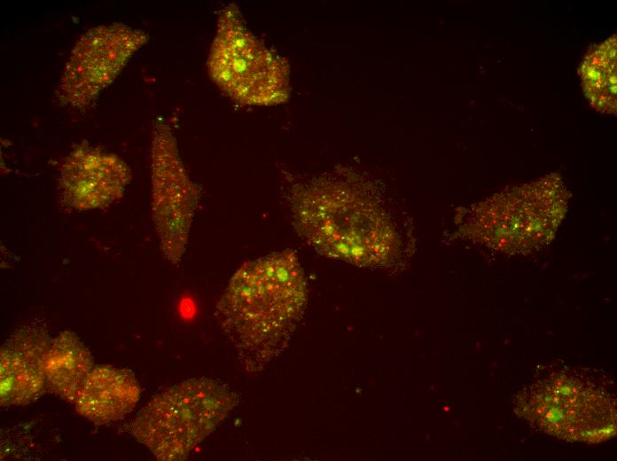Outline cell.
<instances>
[{"label": "cell", "instance_id": "obj_1", "mask_svg": "<svg viewBox=\"0 0 617 461\" xmlns=\"http://www.w3.org/2000/svg\"><path fill=\"white\" fill-rule=\"evenodd\" d=\"M308 302V285L293 250L246 262L217 301L215 318L248 372L263 371L287 348Z\"/></svg>", "mask_w": 617, "mask_h": 461}, {"label": "cell", "instance_id": "obj_2", "mask_svg": "<svg viewBox=\"0 0 617 461\" xmlns=\"http://www.w3.org/2000/svg\"><path fill=\"white\" fill-rule=\"evenodd\" d=\"M292 224L318 254L358 267L389 266L401 240L389 215L347 183L316 178L293 186Z\"/></svg>", "mask_w": 617, "mask_h": 461}, {"label": "cell", "instance_id": "obj_3", "mask_svg": "<svg viewBox=\"0 0 617 461\" xmlns=\"http://www.w3.org/2000/svg\"><path fill=\"white\" fill-rule=\"evenodd\" d=\"M569 197L561 177L551 174L473 206L455 235L507 254L529 253L553 238Z\"/></svg>", "mask_w": 617, "mask_h": 461}, {"label": "cell", "instance_id": "obj_4", "mask_svg": "<svg viewBox=\"0 0 617 461\" xmlns=\"http://www.w3.org/2000/svg\"><path fill=\"white\" fill-rule=\"evenodd\" d=\"M238 394L210 378H194L153 396L131 425L135 438L160 461H182L238 405Z\"/></svg>", "mask_w": 617, "mask_h": 461}, {"label": "cell", "instance_id": "obj_5", "mask_svg": "<svg viewBox=\"0 0 617 461\" xmlns=\"http://www.w3.org/2000/svg\"><path fill=\"white\" fill-rule=\"evenodd\" d=\"M207 67L212 81L238 104L271 106L290 97L287 61L249 29L235 3L219 11Z\"/></svg>", "mask_w": 617, "mask_h": 461}, {"label": "cell", "instance_id": "obj_6", "mask_svg": "<svg viewBox=\"0 0 617 461\" xmlns=\"http://www.w3.org/2000/svg\"><path fill=\"white\" fill-rule=\"evenodd\" d=\"M152 215L164 257L178 264L187 247L201 190L190 177L176 137L164 121L155 122L151 145Z\"/></svg>", "mask_w": 617, "mask_h": 461}, {"label": "cell", "instance_id": "obj_7", "mask_svg": "<svg viewBox=\"0 0 617 461\" xmlns=\"http://www.w3.org/2000/svg\"><path fill=\"white\" fill-rule=\"evenodd\" d=\"M148 39L144 31L122 23L88 30L71 51L56 90L58 100L79 110L90 106Z\"/></svg>", "mask_w": 617, "mask_h": 461}, {"label": "cell", "instance_id": "obj_8", "mask_svg": "<svg viewBox=\"0 0 617 461\" xmlns=\"http://www.w3.org/2000/svg\"><path fill=\"white\" fill-rule=\"evenodd\" d=\"M528 415L556 436L598 442L615 431L612 402L597 391L566 379L545 385L528 401Z\"/></svg>", "mask_w": 617, "mask_h": 461}, {"label": "cell", "instance_id": "obj_9", "mask_svg": "<svg viewBox=\"0 0 617 461\" xmlns=\"http://www.w3.org/2000/svg\"><path fill=\"white\" fill-rule=\"evenodd\" d=\"M130 180L131 170L119 156L82 145L62 164L60 193L76 210L104 208L122 196Z\"/></svg>", "mask_w": 617, "mask_h": 461}, {"label": "cell", "instance_id": "obj_10", "mask_svg": "<svg viewBox=\"0 0 617 461\" xmlns=\"http://www.w3.org/2000/svg\"><path fill=\"white\" fill-rule=\"evenodd\" d=\"M52 338L38 325L16 330L1 347L0 404H28L46 389L44 364Z\"/></svg>", "mask_w": 617, "mask_h": 461}, {"label": "cell", "instance_id": "obj_11", "mask_svg": "<svg viewBox=\"0 0 617 461\" xmlns=\"http://www.w3.org/2000/svg\"><path fill=\"white\" fill-rule=\"evenodd\" d=\"M141 387L132 371L112 365L94 366L74 402L83 418L97 423L118 421L139 401Z\"/></svg>", "mask_w": 617, "mask_h": 461}, {"label": "cell", "instance_id": "obj_12", "mask_svg": "<svg viewBox=\"0 0 617 461\" xmlns=\"http://www.w3.org/2000/svg\"><path fill=\"white\" fill-rule=\"evenodd\" d=\"M94 366L92 356L79 336L63 331L52 338L46 355V388L74 403Z\"/></svg>", "mask_w": 617, "mask_h": 461}, {"label": "cell", "instance_id": "obj_13", "mask_svg": "<svg viewBox=\"0 0 617 461\" xmlns=\"http://www.w3.org/2000/svg\"><path fill=\"white\" fill-rule=\"evenodd\" d=\"M616 35L593 47L584 57L579 74L585 97L602 113L616 114Z\"/></svg>", "mask_w": 617, "mask_h": 461}]
</instances>
